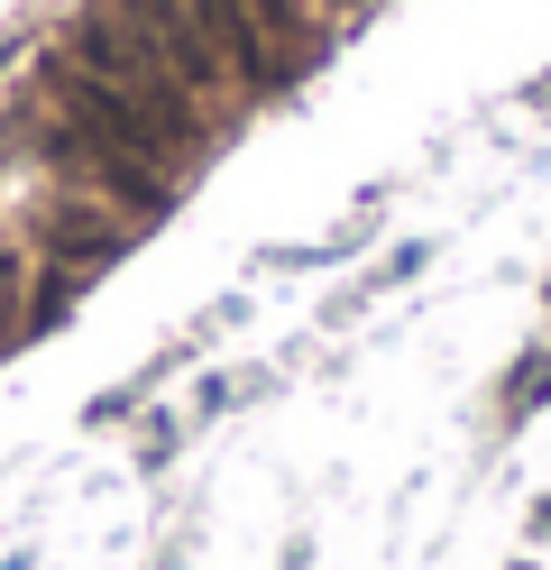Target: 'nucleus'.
I'll use <instances>...</instances> for the list:
<instances>
[{"label": "nucleus", "mask_w": 551, "mask_h": 570, "mask_svg": "<svg viewBox=\"0 0 551 570\" xmlns=\"http://www.w3.org/2000/svg\"><path fill=\"white\" fill-rule=\"evenodd\" d=\"M73 75H92V83H110L120 101H138V111H157V120H184V129H211V101H194V83L175 75V65L138 38L129 19H110V10H83L73 19V38L56 47Z\"/></svg>", "instance_id": "f257e3e1"}, {"label": "nucleus", "mask_w": 551, "mask_h": 570, "mask_svg": "<svg viewBox=\"0 0 551 570\" xmlns=\"http://www.w3.org/2000/svg\"><path fill=\"white\" fill-rule=\"evenodd\" d=\"M101 10H110V19H129L138 38L157 47V56L175 65L184 83H194V101H220V92H239V75H230V65H220V47L203 38L194 0H101ZM239 101H248V92H239Z\"/></svg>", "instance_id": "f03ea898"}, {"label": "nucleus", "mask_w": 551, "mask_h": 570, "mask_svg": "<svg viewBox=\"0 0 551 570\" xmlns=\"http://www.w3.org/2000/svg\"><path fill=\"white\" fill-rule=\"evenodd\" d=\"M248 28H257V47H267L276 83H304L313 65H322L331 10H322V0H248Z\"/></svg>", "instance_id": "7ed1b4c3"}, {"label": "nucleus", "mask_w": 551, "mask_h": 570, "mask_svg": "<svg viewBox=\"0 0 551 570\" xmlns=\"http://www.w3.org/2000/svg\"><path fill=\"white\" fill-rule=\"evenodd\" d=\"M194 19H203V38L220 47V65L239 75L248 101L285 92V83H276V65H267V47H257V28H248V0H194Z\"/></svg>", "instance_id": "20e7f679"}, {"label": "nucleus", "mask_w": 551, "mask_h": 570, "mask_svg": "<svg viewBox=\"0 0 551 570\" xmlns=\"http://www.w3.org/2000/svg\"><path fill=\"white\" fill-rule=\"evenodd\" d=\"M47 313H65V295L47 285V267H37L28 248H0V350H10L19 332H37Z\"/></svg>", "instance_id": "39448f33"}]
</instances>
